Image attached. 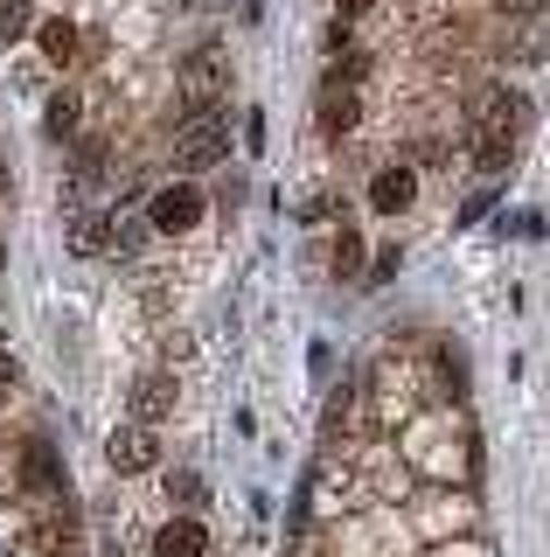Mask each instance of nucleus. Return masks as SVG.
Returning <instances> with one entry per match:
<instances>
[{
    "label": "nucleus",
    "mask_w": 550,
    "mask_h": 557,
    "mask_svg": "<svg viewBox=\"0 0 550 557\" xmlns=\"http://www.w3.org/2000/svg\"><path fill=\"white\" fill-rule=\"evenodd\" d=\"M509 161H515V133L480 126V139H474V168H480V174H502Z\"/></svg>",
    "instance_id": "obj_9"
},
{
    "label": "nucleus",
    "mask_w": 550,
    "mask_h": 557,
    "mask_svg": "<svg viewBox=\"0 0 550 557\" xmlns=\"http://www.w3.org/2000/svg\"><path fill=\"white\" fill-rule=\"evenodd\" d=\"M105 453H112L118 474H147V467L161 460V453H153V425H140V418H133V425H118L112 440H105Z\"/></svg>",
    "instance_id": "obj_4"
},
{
    "label": "nucleus",
    "mask_w": 550,
    "mask_h": 557,
    "mask_svg": "<svg viewBox=\"0 0 550 557\" xmlns=\"http://www.w3.org/2000/svg\"><path fill=\"white\" fill-rule=\"evenodd\" d=\"M370 8V0H341V14H363Z\"/></svg>",
    "instance_id": "obj_20"
},
{
    "label": "nucleus",
    "mask_w": 550,
    "mask_h": 557,
    "mask_svg": "<svg viewBox=\"0 0 550 557\" xmlns=\"http://www.w3.org/2000/svg\"><path fill=\"white\" fill-rule=\"evenodd\" d=\"M202 550H210V530L196 516H175L153 530V557H202Z\"/></svg>",
    "instance_id": "obj_7"
},
{
    "label": "nucleus",
    "mask_w": 550,
    "mask_h": 557,
    "mask_svg": "<svg viewBox=\"0 0 550 557\" xmlns=\"http://www.w3.org/2000/svg\"><path fill=\"white\" fill-rule=\"evenodd\" d=\"M370 202L398 216V209H411V202H418V174H411V168H384V174L370 182Z\"/></svg>",
    "instance_id": "obj_8"
},
{
    "label": "nucleus",
    "mask_w": 550,
    "mask_h": 557,
    "mask_svg": "<svg viewBox=\"0 0 550 557\" xmlns=\"http://www.w3.org/2000/svg\"><path fill=\"white\" fill-rule=\"evenodd\" d=\"M488 126H502V133L523 139V133H529V98H523V91H495V98H488Z\"/></svg>",
    "instance_id": "obj_10"
},
{
    "label": "nucleus",
    "mask_w": 550,
    "mask_h": 557,
    "mask_svg": "<svg viewBox=\"0 0 550 557\" xmlns=\"http://www.w3.org/2000/svg\"><path fill=\"white\" fill-rule=\"evenodd\" d=\"M495 8H502V14H537L543 0H495Z\"/></svg>",
    "instance_id": "obj_18"
},
{
    "label": "nucleus",
    "mask_w": 550,
    "mask_h": 557,
    "mask_svg": "<svg viewBox=\"0 0 550 557\" xmlns=\"http://www.w3.org/2000/svg\"><path fill=\"white\" fill-rule=\"evenodd\" d=\"M14 376H22V370H14V362H8V356H0V397H8V391H14Z\"/></svg>",
    "instance_id": "obj_19"
},
{
    "label": "nucleus",
    "mask_w": 550,
    "mask_h": 557,
    "mask_svg": "<svg viewBox=\"0 0 550 557\" xmlns=\"http://www.w3.org/2000/svg\"><path fill=\"white\" fill-rule=\"evenodd\" d=\"M105 557H126V550H112V544H105Z\"/></svg>",
    "instance_id": "obj_21"
},
{
    "label": "nucleus",
    "mask_w": 550,
    "mask_h": 557,
    "mask_svg": "<svg viewBox=\"0 0 550 557\" xmlns=\"http://www.w3.org/2000/svg\"><path fill=\"white\" fill-rule=\"evenodd\" d=\"M36 42H42V57L57 63V70H71V63H77V28H71V22H42V28H36Z\"/></svg>",
    "instance_id": "obj_11"
},
{
    "label": "nucleus",
    "mask_w": 550,
    "mask_h": 557,
    "mask_svg": "<svg viewBox=\"0 0 550 557\" xmlns=\"http://www.w3.org/2000/svg\"><path fill=\"white\" fill-rule=\"evenodd\" d=\"M167 495H175V502H196L202 481H196V474H167Z\"/></svg>",
    "instance_id": "obj_17"
},
{
    "label": "nucleus",
    "mask_w": 550,
    "mask_h": 557,
    "mask_svg": "<svg viewBox=\"0 0 550 557\" xmlns=\"http://www.w3.org/2000/svg\"><path fill=\"white\" fill-rule=\"evenodd\" d=\"M77 112H84V104H77L71 91H63V98H49V112H42V133H49V139H71V133H77Z\"/></svg>",
    "instance_id": "obj_12"
},
{
    "label": "nucleus",
    "mask_w": 550,
    "mask_h": 557,
    "mask_svg": "<svg viewBox=\"0 0 550 557\" xmlns=\"http://www.w3.org/2000/svg\"><path fill=\"white\" fill-rule=\"evenodd\" d=\"M335 272H341V278L363 272V237H355V231H341V237H335Z\"/></svg>",
    "instance_id": "obj_14"
},
{
    "label": "nucleus",
    "mask_w": 550,
    "mask_h": 557,
    "mask_svg": "<svg viewBox=\"0 0 550 557\" xmlns=\"http://www.w3.org/2000/svg\"><path fill=\"white\" fill-rule=\"evenodd\" d=\"M126 405H133V418H140V425H161V418L175 411V376H167V370H147L140 383H133Z\"/></svg>",
    "instance_id": "obj_5"
},
{
    "label": "nucleus",
    "mask_w": 550,
    "mask_h": 557,
    "mask_svg": "<svg viewBox=\"0 0 550 557\" xmlns=\"http://www.w3.org/2000/svg\"><path fill=\"white\" fill-rule=\"evenodd\" d=\"M355 119H363V104H355V84L328 77V84H321V133L341 139V133H355Z\"/></svg>",
    "instance_id": "obj_6"
},
{
    "label": "nucleus",
    "mask_w": 550,
    "mask_h": 557,
    "mask_svg": "<svg viewBox=\"0 0 550 557\" xmlns=\"http://www.w3.org/2000/svg\"><path fill=\"white\" fill-rule=\"evenodd\" d=\"M105 174V147L98 139H77V182H98Z\"/></svg>",
    "instance_id": "obj_15"
},
{
    "label": "nucleus",
    "mask_w": 550,
    "mask_h": 557,
    "mask_svg": "<svg viewBox=\"0 0 550 557\" xmlns=\"http://www.w3.org/2000/svg\"><path fill=\"white\" fill-rule=\"evenodd\" d=\"M147 231H153L147 216H126V223L112 231V244H118V251H140V244H147Z\"/></svg>",
    "instance_id": "obj_16"
},
{
    "label": "nucleus",
    "mask_w": 550,
    "mask_h": 557,
    "mask_svg": "<svg viewBox=\"0 0 550 557\" xmlns=\"http://www.w3.org/2000/svg\"><path fill=\"white\" fill-rule=\"evenodd\" d=\"M175 153H182V168H223V112H188Z\"/></svg>",
    "instance_id": "obj_2"
},
{
    "label": "nucleus",
    "mask_w": 550,
    "mask_h": 557,
    "mask_svg": "<svg viewBox=\"0 0 550 557\" xmlns=\"http://www.w3.org/2000/svg\"><path fill=\"white\" fill-rule=\"evenodd\" d=\"M182 91H188V112H216V91H223V49H196V57H188Z\"/></svg>",
    "instance_id": "obj_3"
},
{
    "label": "nucleus",
    "mask_w": 550,
    "mask_h": 557,
    "mask_svg": "<svg viewBox=\"0 0 550 557\" xmlns=\"http://www.w3.org/2000/svg\"><path fill=\"white\" fill-rule=\"evenodd\" d=\"M147 223H153L161 237H182V231H196V223H202V188H188V182L161 188V196L147 202Z\"/></svg>",
    "instance_id": "obj_1"
},
{
    "label": "nucleus",
    "mask_w": 550,
    "mask_h": 557,
    "mask_svg": "<svg viewBox=\"0 0 550 557\" xmlns=\"http://www.w3.org/2000/svg\"><path fill=\"white\" fill-rule=\"evenodd\" d=\"M28 22H36V0H0V42L28 35Z\"/></svg>",
    "instance_id": "obj_13"
}]
</instances>
